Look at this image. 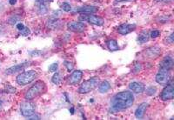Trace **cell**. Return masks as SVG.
<instances>
[{"mask_svg":"<svg viewBox=\"0 0 174 120\" xmlns=\"http://www.w3.org/2000/svg\"><path fill=\"white\" fill-rule=\"evenodd\" d=\"M136 28L135 24H121L118 28V31L119 34L121 35H127L131 33L132 31H134Z\"/></svg>","mask_w":174,"mask_h":120,"instance_id":"obj_10","label":"cell"},{"mask_svg":"<svg viewBox=\"0 0 174 120\" xmlns=\"http://www.w3.org/2000/svg\"><path fill=\"white\" fill-rule=\"evenodd\" d=\"M159 35V31H152V33H151V37H152L153 38H156V37H158Z\"/></svg>","mask_w":174,"mask_h":120,"instance_id":"obj_26","label":"cell"},{"mask_svg":"<svg viewBox=\"0 0 174 120\" xmlns=\"http://www.w3.org/2000/svg\"><path fill=\"white\" fill-rule=\"evenodd\" d=\"M158 2H169V1H172V0H157Z\"/></svg>","mask_w":174,"mask_h":120,"instance_id":"obj_32","label":"cell"},{"mask_svg":"<svg viewBox=\"0 0 174 120\" xmlns=\"http://www.w3.org/2000/svg\"><path fill=\"white\" fill-rule=\"evenodd\" d=\"M147 106H148L147 103H143L142 105H140L138 107V109L136 110V112H135V116L137 118H142L144 117L146 109H147Z\"/></svg>","mask_w":174,"mask_h":120,"instance_id":"obj_14","label":"cell"},{"mask_svg":"<svg viewBox=\"0 0 174 120\" xmlns=\"http://www.w3.org/2000/svg\"><path fill=\"white\" fill-rule=\"evenodd\" d=\"M29 118L28 119H30V120H31V119H36V120H38V119H40V118L38 117V116H30V117H28Z\"/></svg>","mask_w":174,"mask_h":120,"instance_id":"obj_30","label":"cell"},{"mask_svg":"<svg viewBox=\"0 0 174 120\" xmlns=\"http://www.w3.org/2000/svg\"><path fill=\"white\" fill-rule=\"evenodd\" d=\"M156 88L155 87H149L147 90H146V94L147 95H149V96H153V95H154L155 93H156Z\"/></svg>","mask_w":174,"mask_h":120,"instance_id":"obj_22","label":"cell"},{"mask_svg":"<svg viewBox=\"0 0 174 120\" xmlns=\"http://www.w3.org/2000/svg\"><path fill=\"white\" fill-rule=\"evenodd\" d=\"M77 1H80V0H77Z\"/></svg>","mask_w":174,"mask_h":120,"instance_id":"obj_34","label":"cell"},{"mask_svg":"<svg viewBox=\"0 0 174 120\" xmlns=\"http://www.w3.org/2000/svg\"><path fill=\"white\" fill-rule=\"evenodd\" d=\"M21 32H22V34L24 36H27L29 33H30V31H29V29L26 28V27H25L24 30H22L21 31Z\"/></svg>","mask_w":174,"mask_h":120,"instance_id":"obj_27","label":"cell"},{"mask_svg":"<svg viewBox=\"0 0 174 120\" xmlns=\"http://www.w3.org/2000/svg\"><path fill=\"white\" fill-rule=\"evenodd\" d=\"M134 96L131 92H122L116 94L111 99V110L115 112H119L125 110L133 105Z\"/></svg>","mask_w":174,"mask_h":120,"instance_id":"obj_1","label":"cell"},{"mask_svg":"<svg viewBox=\"0 0 174 120\" xmlns=\"http://www.w3.org/2000/svg\"><path fill=\"white\" fill-rule=\"evenodd\" d=\"M173 36H174V34L172 33V34H171V35H170V37H167V40L169 41V43H171V44H172V43L174 42Z\"/></svg>","mask_w":174,"mask_h":120,"instance_id":"obj_28","label":"cell"},{"mask_svg":"<svg viewBox=\"0 0 174 120\" xmlns=\"http://www.w3.org/2000/svg\"><path fill=\"white\" fill-rule=\"evenodd\" d=\"M97 10L98 9L96 6H83L77 9V11L80 13H84V14H93L97 12Z\"/></svg>","mask_w":174,"mask_h":120,"instance_id":"obj_13","label":"cell"},{"mask_svg":"<svg viewBox=\"0 0 174 120\" xmlns=\"http://www.w3.org/2000/svg\"><path fill=\"white\" fill-rule=\"evenodd\" d=\"M37 78V72L33 70L25 71L17 77V83L19 85H26Z\"/></svg>","mask_w":174,"mask_h":120,"instance_id":"obj_3","label":"cell"},{"mask_svg":"<svg viewBox=\"0 0 174 120\" xmlns=\"http://www.w3.org/2000/svg\"><path fill=\"white\" fill-rule=\"evenodd\" d=\"M161 52V50L158 47H152V48H149V49L146 50V55H147L148 57H151V58H153V57H157L159 56Z\"/></svg>","mask_w":174,"mask_h":120,"instance_id":"obj_16","label":"cell"},{"mask_svg":"<svg viewBox=\"0 0 174 120\" xmlns=\"http://www.w3.org/2000/svg\"><path fill=\"white\" fill-rule=\"evenodd\" d=\"M125 1H133V0H116V2H125Z\"/></svg>","mask_w":174,"mask_h":120,"instance_id":"obj_33","label":"cell"},{"mask_svg":"<svg viewBox=\"0 0 174 120\" xmlns=\"http://www.w3.org/2000/svg\"><path fill=\"white\" fill-rule=\"evenodd\" d=\"M79 20L80 21H88L92 24H95L97 26H101L103 25L104 23V20L96 15H90V14H84V13H81L79 16Z\"/></svg>","mask_w":174,"mask_h":120,"instance_id":"obj_5","label":"cell"},{"mask_svg":"<svg viewBox=\"0 0 174 120\" xmlns=\"http://www.w3.org/2000/svg\"><path fill=\"white\" fill-rule=\"evenodd\" d=\"M17 28H18V30H19V31H22V30L25 29V25H24L23 24H21V23H18V24H17Z\"/></svg>","mask_w":174,"mask_h":120,"instance_id":"obj_29","label":"cell"},{"mask_svg":"<svg viewBox=\"0 0 174 120\" xmlns=\"http://www.w3.org/2000/svg\"><path fill=\"white\" fill-rule=\"evenodd\" d=\"M160 98L162 100L166 101L170 100L174 98V87L172 85H168L166 87H165V89L163 90V92L161 93Z\"/></svg>","mask_w":174,"mask_h":120,"instance_id":"obj_8","label":"cell"},{"mask_svg":"<svg viewBox=\"0 0 174 120\" xmlns=\"http://www.w3.org/2000/svg\"><path fill=\"white\" fill-rule=\"evenodd\" d=\"M51 81L55 84V85H58L61 81V77H60V74L56 72L55 74L53 75V77L51 78Z\"/></svg>","mask_w":174,"mask_h":120,"instance_id":"obj_21","label":"cell"},{"mask_svg":"<svg viewBox=\"0 0 174 120\" xmlns=\"http://www.w3.org/2000/svg\"><path fill=\"white\" fill-rule=\"evenodd\" d=\"M27 65L26 63H24L22 64H18V65H15V66H12L9 69H7L5 71V73L8 74V75H11V74H14V73H17L18 71H22L23 69H25V67Z\"/></svg>","mask_w":174,"mask_h":120,"instance_id":"obj_15","label":"cell"},{"mask_svg":"<svg viewBox=\"0 0 174 120\" xmlns=\"http://www.w3.org/2000/svg\"><path fill=\"white\" fill-rule=\"evenodd\" d=\"M16 3H17V0H10V4H11V5H14Z\"/></svg>","mask_w":174,"mask_h":120,"instance_id":"obj_31","label":"cell"},{"mask_svg":"<svg viewBox=\"0 0 174 120\" xmlns=\"http://www.w3.org/2000/svg\"><path fill=\"white\" fill-rule=\"evenodd\" d=\"M171 79V74L170 71L165 68H160L159 73L156 76V81L161 85H168Z\"/></svg>","mask_w":174,"mask_h":120,"instance_id":"obj_6","label":"cell"},{"mask_svg":"<svg viewBox=\"0 0 174 120\" xmlns=\"http://www.w3.org/2000/svg\"><path fill=\"white\" fill-rule=\"evenodd\" d=\"M83 77V72L81 71H74L72 74L70 76L69 78V84L70 85H76L79 83Z\"/></svg>","mask_w":174,"mask_h":120,"instance_id":"obj_11","label":"cell"},{"mask_svg":"<svg viewBox=\"0 0 174 120\" xmlns=\"http://www.w3.org/2000/svg\"><path fill=\"white\" fill-rule=\"evenodd\" d=\"M129 89L135 93H142L145 92L146 86L142 83L139 82H132L129 85Z\"/></svg>","mask_w":174,"mask_h":120,"instance_id":"obj_12","label":"cell"},{"mask_svg":"<svg viewBox=\"0 0 174 120\" xmlns=\"http://www.w3.org/2000/svg\"><path fill=\"white\" fill-rule=\"evenodd\" d=\"M45 89H46V87L43 81H37L34 85L25 92V98L26 100L34 99L35 98H38V96L42 95L44 92Z\"/></svg>","mask_w":174,"mask_h":120,"instance_id":"obj_2","label":"cell"},{"mask_svg":"<svg viewBox=\"0 0 174 120\" xmlns=\"http://www.w3.org/2000/svg\"><path fill=\"white\" fill-rule=\"evenodd\" d=\"M107 47H108V49L111 50V51L119 50V46H118V43H117L116 40H114V39H110V40L107 41Z\"/></svg>","mask_w":174,"mask_h":120,"instance_id":"obj_20","label":"cell"},{"mask_svg":"<svg viewBox=\"0 0 174 120\" xmlns=\"http://www.w3.org/2000/svg\"><path fill=\"white\" fill-rule=\"evenodd\" d=\"M68 29L71 31H74V32H82L85 30V24L82 23V22H76L72 21L68 23L67 24Z\"/></svg>","mask_w":174,"mask_h":120,"instance_id":"obj_9","label":"cell"},{"mask_svg":"<svg viewBox=\"0 0 174 120\" xmlns=\"http://www.w3.org/2000/svg\"><path fill=\"white\" fill-rule=\"evenodd\" d=\"M64 65L66 66L67 70H68L69 71H72V70H73V67H74V65H73V64H71V62H68V61H64Z\"/></svg>","mask_w":174,"mask_h":120,"instance_id":"obj_25","label":"cell"},{"mask_svg":"<svg viewBox=\"0 0 174 120\" xmlns=\"http://www.w3.org/2000/svg\"><path fill=\"white\" fill-rule=\"evenodd\" d=\"M99 83V79L97 78H91L86 81H84L81 86L78 89V92L81 94H86L89 92H92L94 89H96V87Z\"/></svg>","mask_w":174,"mask_h":120,"instance_id":"obj_4","label":"cell"},{"mask_svg":"<svg viewBox=\"0 0 174 120\" xmlns=\"http://www.w3.org/2000/svg\"><path fill=\"white\" fill-rule=\"evenodd\" d=\"M35 109H36L35 105L32 102H31L30 100L25 101V102H23L20 105L21 114L24 117H27V118L34 114Z\"/></svg>","mask_w":174,"mask_h":120,"instance_id":"obj_7","label":"cell"},{"mask_svg":"<svg viewBox=\"0 0 174 120\" xmlns=\"http://www.w3.org/2000/svg\"><path fill=\"white\" fill-rule=\"evenodd\" d=\"M111 88V85L108 81H103L98 87V91L100 93H106L110 90Z\"/></svg>","mask_w":174,"mask_h":120,"instance_id":"obj_18","label":"cell"},{"mask_svg":"<svg viewBox=\"0 0 174 120\" xmlns=\"http://www.w3.org/2000/svg\"><path fill=\"white\" fill-rule=\"evenodd\" d=\"M61 8H62L63 11H66V12H68V11H70L71 10V5H70L68 3H64V4H62Z\"/></svg>","mask_w":174,"mask_h":120,"instance_id":"obj_23","label":"cell"},{"mask_svg":"<svg viewBox=\"0 0 174 120\" xmlns=\"http://www.w3.org/2000/svg\"><path fill=\"white\" fill-rule=\"evenodd\" d=\"M149 33H148V31H143L140 34L138 37V42L139 44H144V43H146L148 41V39H149Z\"/></svg>","mask_w":174,"mask_h":120,"instance_id":"obj_19","label":"cell"},{"mask_svg":"<svg viewBox=\"0 0 174 120\" xmlns=\"http://www.w3.org/2000/svg\"><path fill=\"white\" fill-rule=\"evenodd\" d=\"M173 60L171 57H166L161 63V68H165L167 70H170L172 67Z\"/></svg>","mask_w":174,"mask_h":120,"instance_id":"obj_17","label":"cell"},{"mask_svg":"<svg viewBox=\"0 0 174 120\" xmlns=\"http://www.w3.org/2000/svg\"><path fill=\"white\" fill-rule=\"evenodd\" d=\"M57 68H58L57 63H54V64H51V66L49 67V70H50V71H51V72H56L57 70Z\"/></svg>","mask_w":174,"mask_h":120,"instance_id":"obj_24","label":"cell"}]
</instances>
